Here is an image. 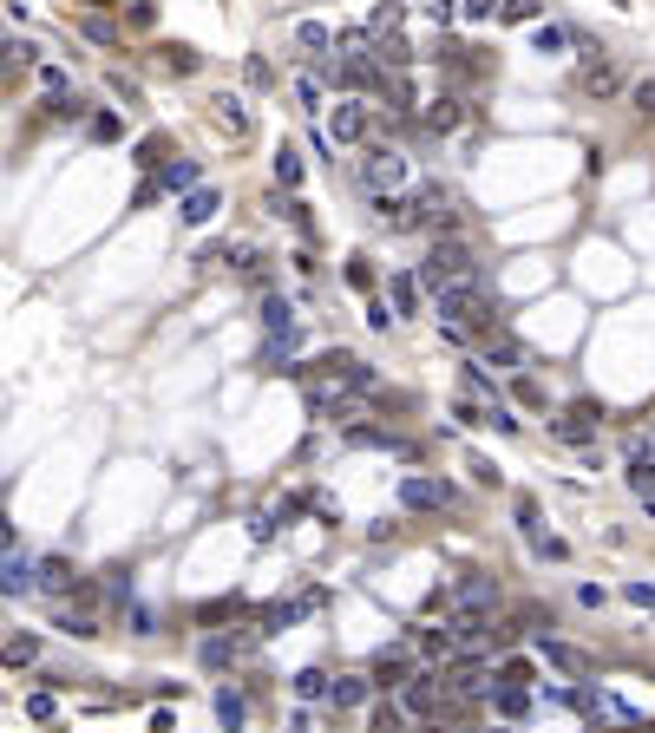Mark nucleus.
Returning <instances> with one entry per match:
<instances>
[{
  "mask_svg": "<svg viewBox=\"0 0 655 733\" xmlns=\"http://www.w3.org/2000/svg\"><path fill=\"white\" fill-rule=\"evenodd\" d=\"M432 315H440V328L485 334V328H498V301H491L485 275H472V281H446V289L432 295Z\"/></svg>",
  "mask_w": 655,
  "mask_h": 733,
  "instance_id": "f257e3e1",
  "label": "nucleus"
},
{
  "mask_svg": "<svg viewBox=\"0 0 655 733\" xmlns=\"http://www.w3.org/2000/svg\"><path fill=\"white\" fill-rule=\"evenodd\" d=\"M413 275H420V289H426V295H440L446 281H472V275H485V262H479V249H472L466 236H432L426 262H420Z\"/></svg>",
  "mask_w": 655,
  "mask_h": 733,
  "instance_id": "f03ea898",
  "label": "nucleus"
},
{
  "mask_svg": "<svg viewBox=\"0 0 655 733\" xmlns=\"http://www.w3.org/2000/svg\"><path fill=\"white\" fill-rule=\"evenodd\" d=\"M498 576H485V570H466L459 583H446L440 596H432V609H485V615H498Z\"/></svg>",
  "mask_w": 655,
  "mask_h": 733,
  "instance_id": "7ed1b4c3",
  "label": "nucleus"
},
{
  "mask_svg": "<svg viewBox=\"0 0 655 733\" xmlns=\"http://www.w3.org/2000/svg\"><path fill=\"white\" fill-rule=\"evenodd\" d=\"M452 504H459V485H446V478H426V471L400 478V511H452Z\"/></svg>",
  "mask_w": 655,
  "mask_h": 733,
  "instance_id": "20e7f679",
  "label": "nucleus"
},
{
  "mask_svg": "<svg viewBox=\"0 0 655 733\" xmlns=\"http://www.w3.org/2000/svg\"><path fill=\"white\" fill-rule=\"evenodd\" d=\"M400 708L413 714V720H432L446 708V681H440V668H413V681L400 688Z\"/></svg>",
  "mask_w": 655,
  "mask_h": 733,
  "instance_id": "39448f33",
  "label": "nucleus"
},
{
  "mask_svg": "<svg viewBox=\"0 0 655 733\" xmlns=\"http://www.w3.org/2000/svg\"><path fill=\"white\" fill-rule=\"evenodd\" d=\"M361 184H367L374 196L400 190V184H406V157H400L394 145H367V157H361Z\"/></svg>",
  "mask_w": 655,
  "mask_h": 733,
  "instance_id": "423d86ee",
  "label": "nucleus"
},
{
  "mask_svg": "<svg viewBox=\"0 0 655 733\" xmlns=\"http://www.w3.org/2000/svg\"><path fill=\"white\" fill-rule=\"evenodd\" d=\"M367 131H374V111L361 99H341L328 111V145H367Z\"/></svg>",
  "mask_w": 655,
  "mask_h": 733,
  "instance_id": "0eeeda50",
  "label": "nucleus"
},
{
  "mask_svg": "<svg viewBox=\"0 0 655 733\" xmlns=\"http://www.w3.org/2000/svg\"><path fill=\"white\" fill-rule=\"evenodd\" d=\"M367 681H374V694H400L406 681H413V655H406V648H380Z\"/></svg>",
  "mask_w": 655,
  "mask_h": 733,
  "instance_id": "6e6552de",
  "label": "nucleus"
},
{
  "mask_svg": "<svg viewBox=\"0 0 655 733\" xmlns=\"http://www.w3.org/2000/svg\"><path fill=\"white\" fill-rule=\"evenodd\" d=\"M537 662H551L557 674H570V681H584V674H590V655H584V648H570V642H557L551 629L537 635Z\"/></svg>",
  "mask_w": 655,
  "mask_h": 733,
  "instance_id": "1a4fd4ad",
  "label": "nucleus"
},
{
  "mask_svg": "<svg viewBox=\"0 0 655 733\" xmlns=\"http://www.w3.org/2000/svg\"><path fill=\"white\" fill-rule=\"evenodd\" d=\"M420 119H426V131H440V138H452L459 125H466V119H472V111H466V99H459V92H440V99H432V105L420 111Z\"/></svg>",
  "mask_w": 655,
  "mask_h": 733,
  "instance_id": "9d476101",
  "label": "nucleus"
},
{
  "mask_svg": "<svg viewBox=\"0 0 655 733\" xmlns=\"http://www.w3.org/2000/svg\"><path fill=\"white\" fill-rule=\"evenodd\" d=\"M33 589H40V563L0 557V596H33Z\"/></svg>",
  "mask_w": 655,
  "mask_h": 733,
  "instance_id": "9b49d317",
  "label": "nucleus"
},
{
  "mask_svg": "<svg viewBox=\"0 0 655 733\" xmlns=\"http://www.w3.org/2000/svg\"><path fill=\"white\" fill-rule=\"evenodd\" d=\"M309 413L315 419H335V426H354V400L341 386H309Z\"/></svg>",
  "mask_w": 655,
  "mask_h": 733,
  "instance_id": "f8f14e48",
  "label": "nucleus"
},
{
  "mask_svg": "<svg viewBox=\"0 0 655 733\" xmlns=\"http://www.w3.org/2000/svg\"><path fill=\"white\" fill-rule=\"evenodd\" d=\"M367 694H374V681H367V674H328V700H335V714L361 708Z\"/></svg>",
  "mask_w": 655,
  "mask_h": 733,
  "instance_id": "ddd939ff",
  "label": "nucleus"
},
{
  "mask_svg": "<svg viewBox=\"0 0 655 733\" xmlns=\"http://www.w3.org/2000/svg\"><path fill=\"white\" fill-rule=\"evenodd\" d=\"M40 589H46V596H79L72 563H66V557H40Z\"/></svg>",
  "mask_w": 655,
  "mask_h": 733,
  "instance_id": "4468645a",
  "label": "nucleus"
},
{
  "mask_svg": "<svg viewBox=\"0 0 655 733\" xmlns=\"http://www.w3.org/2000/svg\"><path fill=\"white\" fill-rule=\"evenodd\" d=\"M491 681H498V688H531L537 681V662L531 655H498V662H491Z\"/></svg>",
  "mask_w": 655,
  "mask_h": 733,
  "instance_id": "2eb2a0df",
  "label": "nucleus"
},
{
  "mask_svg": "<svg viewBox=\"0 0 655 733\" xmlns=\"http://www.w3.org/2000/svg\"><path fill=\"white\" fill-rule=\"evenodd\" d=\"M210 105H216V125H223V131H236V138H250V125H256V119H250V105H242L236 92H216Z\"/></svg>",
  "mask_w": 655,
  "mask_h": 733,
  "instance_id": "dca6fc26",
  "label": "nucleus"
},
{
  "mask_svg": "<svg viewBox=\"0 0 655 733\" xmlns=\"http://www.w3.org/2000/svg\"><path fill=\"white\" fill-rule=\"evenodd\" d=\"M216 210H223V196H216L210 184H197V190H184V204H177V216H184V223H210Z\"/></svg>",
  "mask_w": 655,
  "mask_h": 733,
  "instance_id": "f3484780",
  "label": "nucleus"
},
{
  "mask_svg": "<svg viewBox=\"0 0 655 733\" xmlns=\"http://www.w3.org/2000/svg\"><path fill=\"white\" fill-rule=\"evenodd\" d=\"M551 439H564V445H577V452H590L596 445V426L584 413H564V419H551Z\"/></svg>",
  "mask_w": 655,
  "mask_h": 733,
  "instance_id": "a211bd4d",
  "label": "nucleus"
},
{
  "mask_svg": "<svg viewBox=\"0 0 655 733\" xmlns=\"http://www.w3.org/2000/svg\"><path fill=\"white\" fill-rule=\"evenodd\" d=\"M157 184L184 196V190H197V184H204V164H197V157H177V164H164V171H157Z\"/></svg>",
  "mask_w": 655,
  "mask_h": 733,
  "instance_id": "6ab92c4d",
  "label": "nucleus"
},
{
  "mask_svg": "<svg viewBox=\"0 0 655 733\" xmlns=\"http://www.w3.org/2000/svg\"><path fill=\"white\" fill-rule=\"evenodd\" d=\"M302 603H269L262 615H256V635H282V629H295V623H302Z\"/></svg>",
  "mask_w": 655,
  "mask_h": 733,
  "instance_id": "aec40b11",
  "label": "nucleus"
},
{
  "mask_svg": "<svg viewBox=\"0 0 655 733\" xmlns=\"http://www.w3.org/2000/svg\"><path fill=\"white\" fill-rule=\"evenodd\" d=\"M387 308H394V321H406L420 308V275H394L387 281Z\"/></svg>",
  "mask_w": 655,
  "mask_h": 733,
  "instance_id": "412c9836",
  "label": "nucleus"
},
{
  "mask_svg": "<svg viewBox=\"0 0 655 733\" xmlns=\"http://www.w3.org/2000/svg\"><path fill=\"white\" fill-rule=\"evenodd\" d=\"M479 366H505V374H525V347H517V341H505V334H491Z\"/></svg>",
  "mask_w": 655,
  "mask_h": 733,
  "instance_id": "4be33fe9",
  "label": "nucleus"
},
{
  "mask_svg": "<svg viewBox=\"0 0 655 733\" xmlns=\"http://www.w3.org/2000/svg\"><path fill=\"white\" fill-rule=\"evenodd\" d=\"M302 177H309V157L295 145H282L276 151V190H302Z\"/></svg>",
  "mask_w": 655,
  "mask_h": 733,
  "instance_id": "5701e85b",
  "label": "nucleus"
},
{
  "mask_svg": "<svg viewBox=\"0 0 655 733\" xmlns=\"http://www.w3.org/2000/svg\"><path fill=\"white\" fill-rule=\"evenodd\" d=\"M374 216L387 223V230H413V204H406L400 190H387V196H374Z\"/></svg>",
  "mask_w": 655,
  "mask_h": 733,
  "instance_id": "b1692460",
  "label": "nucleus"
},
{
  "mask_svg": "<svg viewBox=\"0 0 655 733\" xmlns=\"http://www.w3.org/2000/svg\"><path fill=\"white\" fill-rule=\"evenodd\" d=\"M406 727H413V714H406L394 694H387V700H380V708L367 714V733H406Z\"/></svg>",
  "mask_w": 655,
  "mask_h": 733,
  "instance_id": "393cba45",
  "label": "nucleus"
},
{
  "mask_svg": "<svg viewBox=\"0 0 655 733\" xmlns=\"http://www.w3.org/2000/svg\"><path fill=\"white\" fill-rule=\"evenodd\" d=\"M295 46H302V52H309V60H321V52H328V46H335V33H328V26H321V20H295Z\"/></svg>",
  "mask_w": 655,
  "mask_h": 733,
  "instance_id": "a878e982",
  "label": "nucleus"
},
{
  "mask_svg": "<svg viewBox=\"0 0 655 733\" xmlns=\"http://www.w3.org/2000/svg\"><path fill=\"white\" fill-rule=\"evenodd\" d=\"M616 86H622V72H616L610 60H590V72H584V92H590V99H610Z\"/></svg>",
  "mask_w": 655,
  "mask_h": 733,
  "instance_id": "bb28decb",
  "label": "nucleus"
},
{
  "mask_svg": "<svg viewBox=\"0 0 655 733\" xmlns=\"http://www.w3.org/2000/svg\"><path fill=\"white\" fill-rule=\"evenodd\" d=\"M216 720H223L230 733H242V720H250V708H242L236 688H216Z\"/></svg>",
  "mask_w": 655,
  "mask_h": 733,
  "instance_id": "cd10ccee",
  "label": "nucleus"
},
{
  "mask_svg": "<svg viewBox=\"0 0 655 733\" xmlns=\"http://www.w3.org/2000/svg\"><path fill=\"white\" fill-rule=\"evenodd\" d=\"M0 662H7V668H33L40 662V635H14L7 648H0Z\"/></svg>",
  "mask_w": 655,
  "mask_h": 733,
  "instance_id": "c85d7f7f",
  "label": "nucleus"
},
{
  "mask_svg": "<svg viewBox=\"0 0 655 733\" xmlns=\"http://www.w3.org/2000/svg\"><path fill=\"white\" fill-rule=\"evenodd\" d=\"M531 46L551 60V52H564L570 46V26H557V20H537V33H531Z\"/></svg>",
  "mask_w": 655,
  "mask_h": 733,
  "instance_id": "c756f323",
  "label": "nucleus"
},
{
  "mask_svg": "<svg viewBox=\"0 0 655 733\" xmlns=\"http://www.w3.org/2000/svg\"><path fill=\"white\" fill-rule=\"evenodd\" d=\"M498 20H511V26H537V20H544V0H498Z\"/></svg>",
  "mask_w": 655,
  "mask_h": 733,
  "instance_id": "7c9ffc66",
  "label": "nucleus"
},
{
  "mask_svg": "<svg viewBox=\"0 0 655 733\" xmlns=\"http://www.w3.org/2000/svg\"><path fill=\"white\" fill-rule=\"evenodd\" d=\"M86 131L99 138V145H119V131H125V119H119V111H92V119H86Z\"/></svg>",
  "mask_w": 655,
  "mask_h": 733,
  "instance_id": "2f4dec72",
  "label": "nucleus"
},
{
  "mask_svg": "<svg viewBox=\"0 0 655 733\" xmlns=\"http://www.w3.org/2000/svg\"><path fill=\"white\" fill-rule=\"evenodd\" d=\"M485 433H498V439H511V433H517V413H511L505 400H491V406H485Z\"/></svg>",
  "mask_w": 655,
  "mask_h": 733,
  "instance_id": "473e14b6",
  "label": "nucleus"
},
{
  "mask_svg": "<svg viewBox=\"0 0 655 733\" xmlns=\"http://www.w3.org/2000/svg\"><path fill=\"white\" fill-rule=\"evenodd\" d=\"M511 518H517V530H525V538H537V530H544V511H537V498H517V504H511Z\"/></svg>",
  "mask_w": 655,
  "mask_h": 733,
  "instance_id": "72a5a7b5",
  "label": "nucleus"
},
{
  "mask_svg": "<svg viewBox=\"0 0 655 733\" xmlns=\"http://www.w3.org/2000/svg\"><path fill=\"white\" fill-rule=\"evenodd\" d=\"M511 393H517V400H525V406H537V413L551 406V400H544V386H537L531 374H511Z\"/></svg>",
  "mask_w": 655,
  "mask_h": 733,
  "instance_id": "f704fd0d",
  "label": "nucleus"
},
{
  "mask_svg": "<svg viewBox=\"0 0 655 733\" xmlns=\"http://www.w3.org/2000/svg\"><path fill=\"white\" fill-rule=\"evenodd\" d=\"M295 99H302V111H321V79L315 72H295Z\"/></svg>",
  "mask_w": 655,
  "mask_h": 733,
  "instance_id": "c9c22d12",
  "label": "nucleus"
},
{
  "mask_svg": "<svg viewBox=\"0 0 655 733\" xmlns=\"http://www.w3.org/2000/svg\"><path fill=\"white\" fill-rule=\"evenodd\" d=\"M295 694H302V700H321V694H328V674H321V668H302V674H295Z\"/></svg>",
  "mask_w": 655,
  "mask_h": 733,
  "instance_id": "e433bc0d",
  "label": "nucleus"
},
{
  "mask_svg": "<svg viewBox=\"0 0 655 733\" xmlns=\"http://www.w3.org/2000/svg\"><path fill=\"white\" fill-rule=\"evenodd\" d=\"M466 393H479V400L491 406V400H498V386H491L485 374H479V360H466Z\"/></svg>",
  "mask_w": 655,
  "mask_h": 733,
  "instance_id": "4c0bfd02",
  "label": "nucleus"
},
{
  "mask_svg": "<svg viewBox=\"0 0 655 733\" xmlns=\"http://www.w3.org/2000/svg\"><path fill=\"white\" fill-rule=\"evenodd\" d=\"M630 99H636V111H642V119H655V79H636V86H630Z\"/></svg>",
  "mask_w": 655,
  "mask_h": 733,
  "instance_id": "58836bf2",
  "label": "nucleus"
},
{
  "mask_svg": "<svg viewBox=\"0 0 655 733\" xmlns=\"http://www.w3.org/2000/svg\"><path fill=\"white\" fill-rule=\"evenodd\" d=\"M531 550H537V557H551V563H564V557H570V544H564V538H544V530L531 538Z\"/></svg>",
  "mask_w": 655,
  "mask_h": 733,
  "instance_id": "ea45409f",
  "label": "nucleus"
},
{
  "mask_svg": "<svg viewBox=\"0 0 655 733\" xmlns=\"http://www.w3.org/2000/svg\"><path fill=\"white\" fill-rule=\"evenodd\" d=\"M60 629H66L72 642H86V635H99V623H92V615H60Z\"/></svg>",
  "mask_w": 655,
  "mask_h": 733,
  "instance_id": "a19ab883",
  "label": "nucleus"
},
{
  "mask_svg": "<svg viewBox=\"0 0 655 733\" xmlns=\"http://www.w3.org/2000/svg\"><path fill=\"white\" fill-rule=\"evenodd\" d=\"M367 328L387 334V328H394V308H387V301H367Z\"/></svg>",
  "mask_w": 655,
  "mask_h": 733,
  "instance_id": "79ce46f5",
  "label": "nucleus"
},
{
  "mask_svg": "<svg viewBox=\"0 0 655 733\" xmlns=\"http://www.w3.org/2000/svg\"><path fill=\"white\" fill-rule=\"evenodd\" d=\"M204 66V52H190V46H171V72H197Z\"/></svg>",
  "mask_w": 655,
  "mask_h": 733,
  "instance_id": "37998d69",
  "label": "nucleus"
},
{
  "mask_svg": "<svg viewBox=\"0 0 655 733\" xmlns=\"http://www.w3.org/2000/svg\"><path fill=\"white\" fill-rule=\"evenodd\" d=\"M112 92H119V99H125L131 111H138V105H145V92H138V86H131V79H125V72H112Z\"/></svg>",
  "mask_w": 655,
  "mask_h": 733,
  "instance_id": "c03bdc74",
  "label": "nucleus"
},
{
  "mask_svg": "<svg viewBox=\"0 0 655 733\" xmlns=\"http://www.w3.org/2000/svg\"><path fill=\"white\" fill-rule=\"evenodd\" d=\"M79 33H86V40H99V46H112L119 33H112V26H105V20H79Z\"/></svg>",
  "mask_w": 655,
  "mask_h": 733,
  "instance_id": "a18cd8bd",
  "label": "nucleus"
},
{
  "mask_svg": "<svg viewBox=\"0 0 655 733\" xmlns=\"http://www.w3.org/2000/svg\"><path fill=\"white\" fill-rule=\"evenodd\" d=\"M40 86H46L52 99H66V72H60V66H40Z\"/></svg>",
  "mask_w": 655,
  "mask_h": 733,
  "instance_id": "49530a36",
  "label": "nucleus"
},
{
  "mask_svg": "<svg viewBox=\"0 0 655 733\" xmlns=\"http://www.w3.org/2000/svg\"><path fill=\"white\" fill-rule=\"evenodd\" d=\"M242 72H250V86H276V72H269V60H256V52H250V66H242Z\"/></svg>",
  "mask_w": 655,
  "mask_h": 733,
  "instance_id": "de8ad7c7",
  "label": "nucleus"
},
{
  "mask_svg": "<svg viewBox=\"0 0 655 733\" xmlns=\"http://www.w3.org/2000/svg\"><path fill=\"white\" fill-rule=\"evenodd\" d=\"M347 281H354V289H374V269H367V256H354V262H347Z\"/></svg>",
  "mask_w": 655,
  "mask_h": 733,
  "instance_id": "09e8293b",
  "label": "nucleus"
},
{
  "mask_svg": "<svg viewBox=\"0 0 655 733\" xmlns=\"http://www.w3.org/2000/svg\"><path fill=\"white\" fill-rule=\"evenodd\" d=\"M452 419H459V426H485V406H472V400H459V406H452Z\"/></svg>",
  "mask_w": 655,
  "mask_h": 733,
  "instance_id": "8fccbe9b",
  "label": "nucleus"
},
{
  "mask_svg": "<svg viewBox=\"0 0 655 733\" xmlns=\"http://www.w3.org/2000/svg\"><path fill=\"white\" fill-rule=\"evenodd\" d=\"M466 471H472V478H479V485H498V478H505V471H498V465H491V459H472V465H466Z\"/></svg>",
  "mask_w": 655,
  "mask_h": 733,
  "instance_id": "3c124183",
  "label": "nucleus"
},
{
  "mask_svg": "<svg viewBox=\"0 0 655 733\" xmlns=\"http://www.w3.org/2000/svg\"><path fill=\"white\" fill-rule=\"evenodd\" d=\"M459 7H466V20H491V14H498V0H459Z\"/></svg>",
  "mask_w": 655,
  "mask_h": 733,
  "instance_id": "603ef678",
  "label": "nucleus"
},
{
  "mask_svg": "<svg viewBox=\"0 0 655 733\" xmlns=\"http://www.w3.org/2000/svg\"><path fill=\"white\" fill-rule=\"evenodd\" d=\"M26 714H33V720H52L60 708H52V694H33V700H26Z\"/></svg>",
  "mask_w": 655,
  "mask_h": 733,
  "instance_id": "864d4df0",
  "label": "nucleus"
},
{
  "mask_svg": "<svg viewBox=\"0 0 655 733\" xmlns=\"http://www.w3.org/2000/svg\"><path fill=\"white\" fill-rule=\"evenodd\" d=\"M630 603H636V609H655V583H630Z\"/></svg>",
  "mask_w": 655,
  "mask_h": 733,
  "instance_id": "5fc2aeb1",
  "label": "nucleus"
},
{
  "mask_svg": "<svg viewBox=\"0 0 655 733\" xmlns=\"http://www.w3.org/2000/svg\"><path fill=\"white\" fill-rule=\"evenodd\" d=\"M7 544H14V524H7V518H0V550H7Z\"/></svg>",
  "mask_w": 655,
  "mask_h": 733,
  "instance_id": "6e6d98bb",
  "label": "nucleus"
},
{
  "mask_svg": "<svg viewBox=\"0 0 655 733\" xmlns=\"http://www.w3.org/2000/svg\"><path fill=\"white\" fill-rule=\"evenodd\" d=\"M616 7H622V0H616Z\"/></svg>",
  "mask_w": 655,
  "mask_h": 733,
  "instance_id": "4d7b16f0",
  "label": "nucleus"
},
{
  "mask_svg": "<svg viewBox=\"0 0 655 733\" xmlns=\"http://www.w3.org/2000/svg\"><path fill=\"white\" fill-rule=\"evenodd\" d=\"M0 40H7V33H0Z\"/></svg>",
  "mask_w": 655,
  "mask_h": 733,
  "instance_id": "13d9d810",
  "label": "nucleus"
}]
</instances>
